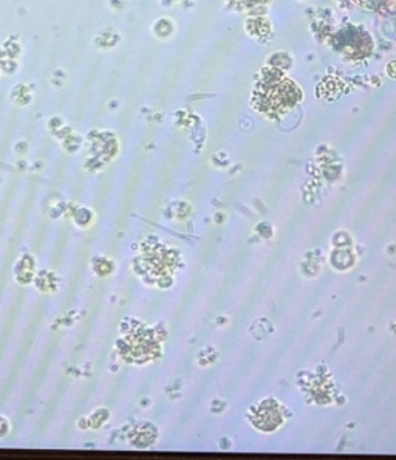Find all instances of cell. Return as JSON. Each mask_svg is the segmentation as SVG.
I'll list each match as a JSON object with an SVG mask.
<instances>
[{"label":"cell","mask_w":396,"mask_h":460,"mask_svg":"<svg viewBox=\"0 0 396 460\" xmlns=\"http://www.w3.org/2000/svg\"><path fill=\"white\" fill-rule=\"evenodd\" d=\"M301 98V92L290 79L280 72L269 74L252 93V104L269 117H279L295 107Z\"/></svg>","instance_id":"6da1fadb"}]
</instances>
